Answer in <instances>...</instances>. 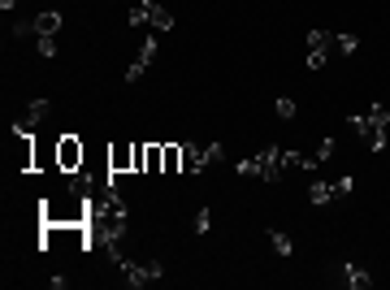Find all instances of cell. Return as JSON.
<instances>
[{
    "label": "cell",
    "mask_w": 390,
    "mask_h": 290,
    "mask_svg": "<svg viewBox=\"0 0 390 290\" xmlns=\"http://www.w3.org/2000/svg\"><path fill=\"white\" fill-rule=\"evenodd\" d=\"M14 5H18V0H0V9H5V14H9V9H14Z\"/></svg>",
    "instance_id": "cell-24"
},
{
    "label": "cell",
    "mask_w": 390,
    "mask_h": 290,
    "mask_svg": "<svg viewBox=\"0 0 390 290\" xmlns=\"http://www.w3.org/2000/svg\"><path fill=\"white\" fill-rule=\"evenodd\" d=\"M273 113H277V118H282V122H291V118H295V100H287V95H282V100L273 104Z\"/></svg>",
    "instance_id": "cell-17"
},
{
    "label": "cell",
    "mask_w": 390,
    "mask_h": 290,
    "mask_svg": "<svg viewBox=\"0 0 390 290\" xmlns=\"http://www.w3.org/2000/svg\"><path fill=\"white\" fill-rule=\"evenodd\" d=\"M87 165V143L78 135H61L57 139V173H78Z\"/></svg>",
    "instance_id": "cell-6"
},
{
    "label": "cell",
    "mask_w": 390,
    "mask_h": 290,
    "mask_svg": "<svg viewBox=\"0 0 390 290\" xmlns=\"http://www.w3.org/2000/svg\"><path fill=\"white\" fill-rule=\"evenodd\" d=\"M269 243H273V252H277V256H291V252H295V243L282 234V229H269Z\"/></svg>",
    "instance_id": "cell-16"
},
{
    "label": "cell",
    "mask_w": 390,
    "mask_h": 290,
    "mask_svg": "<svg viewBox=\"0 0 390 290\" xmlns=\"http://www.w3.org/2000/svg\"><path fill=\"white\" fill-rule=\"evenodd\" d=\"M48 122V100H31L26 104V113L14 122V130H22V135H39V126Z\"/></svg>",
    "instance_id": "cell-8"
},
{
    "label": "cell",
    "mask_w": 390,
    "mask_h": 290,
    "mask_svg": "<svg viewBox=\"0 0 390 290\" xmlns=\"http://www.w3.org/2000/svg\"><path fill=\"white\" fill-rule=\"evenodd\" d=\"M351 130L369 143V152H381L386 139H390V108L386 104H373L369 113H351Z\"/></svg>",
    "instance_id": "cell-4"
},
{
    "label": "cell",
    "mask_w": 390,
    "mask_h": 290,
    "mask_svg": "<svg viewBox=\"0 0 390 290\" xmlns=\"http://www.w3.org/2000/svg\"><path fill=\"white\" fill-rule=\"evenodd\" d=\"M208 160H221L217 143H183V173H200Z\"/></svg>",
    "instance_id": "cell-7"
},
{
    "label": "cell",
    "mask_w": 390,
    "mask_h": 290,
    "mask_svg": "<svg viewBox=\"0 0 390 290\" xmlns=\"http://www.w3.org/2000/svg\"><path fill=\"white\" fill-rule=\"evenodd\" d=\"M31 31H35V18H31V22H14V39H26Z\"/></svg>",
    "instance_id": "cell-22"
},
{
    "label": "cell",
    "mask_w": 390,
    "mask_h": 290,
    "mask_svg": "<svg viewBox=\"0 0 390 290\" xmlns=\"http://www.w3.org/2000/svg\"><path fill=\"white\" fill-rule=\"evenodd\" d=\"M148 22H152V31H170L174 26V14L160 5V0H148Z\"/></svg>",
    "instance_id": "cell-11"
},
{
    "label": "cell",
    "mask_w": 390,
    "mask_h": 290,
    "mask_svg": "<svg viewBox=\"0 0 390 290\" xmlns=\"http://www.w3.org/2000/svg\"><path fill=\"white\" fill-rule=\"evenodd\" d=\"M113 264H118V273H122L126 286H148V281H156V277L165 273L160 260H126V256H118V252H113Z\"/></svg>",
    "instance_id": "cell-5"
},
{
    "label": "cell",
    "mask_w": 390,
    "mask_h": 290,
    "mask_svg": "<svg viewBox=\"0 0 390 290\" xmlns=\"http://www.w3.org/2000/svg\"><path fill=\"white\" fill-rule=\"evenodd\" d=\"M351 52H356V35L312 31V35H308V70H325L329 56H351Z\"/></svg>",
    "instance_id": "cell-3"
},
{
    "label": "cell",
    "mask_w": 390,
    "mask_h": 290,
    "mask_svg": "<svg viewBox=\"0 0 390 290\" xmlns=\"http://www.w3.org/2000/svg\"><path fill=\"white\" fill-rule=\"evenodd\" d=\"M287 169H299V152H291V147H265L260 156L239 160L243 178H260V182H282Z\"/></svg>",
    "instance_id": "cell-2"
},
{
    "label": "cell",
    "mask_w": 390,
    "mask_h": 290,
    "mask_svg": "<svg viewBox=\"0 0 390 290\" xmlns=\"http://www.w3.org/2000/svg\"><path fill=\"white\" fill-rule=\"evenodd\" d=\"M143 173H165V143H148V165Z\"/></svg>",
    "instance_id": "cell-14"
},
{
    "label": "cell",
    "mask_w": 390,
    "mask_h": 290,
    "mask_svg": "<svg viewBox=\"0 0 390 290\" xmlns=\"http://www.w3.org/2000/svg\"><path fill=\"white\" fill-rule=\"evenodd\" d=\"M66 281H70L66 273H52V277H48V286H52V290H66Z\"/></svg>",
    "instance_id": "cell-23"
},
{
    "label": "cell",
    "mask_w": 390,
    "mask_h": 290,
    "mask_svg": "<svg viewBox=\"0 0 390 290\" xmlns=\"http://www.w3.org/2000/svg\"><path fill=\"white\" fill-rule=\"evenodd\" d=\"M165 173H183V143H165Z\"/></svg>",
    "instance_id": "cell-15"
},
{
    "label": "cell",
    "mask_w": 390,
    "mask_h": 290,
    "mask_svg": "<svg viewBox=\"0 0 390 290\" xmlns=\"http://www.w3.org/2000/svg\"><path fill=\"white\" fill-rule=\"evenodd\" d=\"M87 217H91V200L74 182L39 200V225H87Z\"/></svg>",
    "instance_id": "cell-1"
},
{
    "label": "cell",
    "mask_w": 390,
    "mask_h": 290,
    "mask_svg": "<svg viewBox=\"0 0 390 290\" xmlns=\"http://www.w3.org/2000/svg\"><path fill=\"white\" fill-rule=\"evenodd\" d=\"M39 56H57V39L52 35H39Z\"/></svg>",
    "instance_id": "cell-19"
},
{
    "label": "cell",
    "mask_w": 390,
    "mask_h": 290,
    "mask_svg": "<svg viewBox=\"0 0 390 290\" xmlns=\"http://www.w3.org/2000/svg\"><path fill=\"white\" fill-rule=\"evenodd\" d=\"M208 229H212V212L200 208V212H195V234H208Z\"/></svg>",
    "instance_id": "cell-18"
},
{
    "label": "cell",
    "mask_w": 390,
    "mask_h": 290,
    "mask_svg": "<svg viewBox=\"0 0 390 290\" xmlns=\"http://www.w3.org/2000/svg\"><path fill=\"white\" fill-rule=\"evenodd\" d=\"M61 31V14L57 9H39L35 14V35H57Z\"/></svg>",
    "instance_id": "cell-12"
},
{
    "label": "cell",
    "mask_w": 390,
    "mask_h": 290,
    "mask_svg": "<svg viewBox=\"0 0 390 290\" xmlns=\"http://www.w3.org/2000/svg\"><path fill=\"white\" fill-rule=\"evenodd\" d=\"M130 22H135V26H143V22H148V0H139V5L130 9Z\"/></svg>",
    "instance_id": "cell-20"
},
{
    "label": "cell",
    "mask_w": 390,
    "mask_h": 290,
    "mask_svg": "<svg viewBox=\"0 0 390 290\" xmlns=\"http://www.w3.org/2000/svg\"><path fill=\"white\" fill-rule=\"evenodd\" d=\"M108 169L113 173H135V143H108Z\"/></svg>",
    "instance_id": "cell-10"
},
{
    "label": "cell",
    "mask_w": 390,
    "mask_h": 290,
    "mask_svg": "<svg viewBox=\"0 0 390 290\" xmlns=\"http://www.w3.org/2000/svg\"><path fill=\"white\" fill-rule=\"evenodd\" d=\"M156 61V35H148L143 39V48L135 52V61H130V70H126V83H139L143 74H148V66Z\"/></svg>",
    "instance_id": "cell-9"
},
{
    "label": "cell",
    "mask_w": 390,
    "mask_h": 290,
    "mask_svg": "<svg viewBox=\"0 0 390 290\" xmlns=\"http://www.w3.org/2000/svg\"><path fill=\"white\" fill-rule=\"evenodd\" d=\"M308 200H312V204H329V200H339V182H312V187H308Z\"/></svg>",
    "instance_id": "cell-13"
},
{
    "label": "cell",
    "mask_w": 390,
    "mask_h": 290,
    "mask_svg": "<svg viewBox=\"0 0 390 290\" xmlns=\"http://www.w3.org/2000/svg\"><path fill=\"white\" fill-rule=\"evenodd\" d=\"M148 165V143H135V173H143Z\"/></svg>",
    "instance_id": "cell-21"
}]
</instances>
